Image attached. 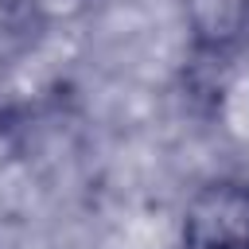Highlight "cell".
<instances>
[{"instance_id":"cell-1","label":"cell","mask_w":249,"mask_h":249,"mask_svg":"<svg viewBox=\"0 0 249 249\" xmlns=\"http://www.w3.org/2000/svg\"><path fill=\"white\" fill-rule=\"evenodd\" d=\"M183 249H249V179H218L191 195Z\"/></svg>"},{"instance_id":"cell-2","label":"cell","mask_w":249,"mask_h":249,"mask_svg":"<svg viewBox=\"0 0 249 249\" xmlns=\"http://www.w3.org/2000/svg\"><path fill=\"white\" fill-rule=\"evenodd\" d=\"M187 31L198 51L222 54L249 35V0H183Z\"/></svg>"}]
</instances>
